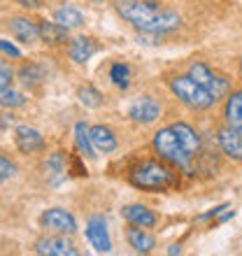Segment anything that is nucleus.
Instances as JSON below:
<instances>
[{"label":"nucleus","instance_id":"f257e3e1","mask_svg":"<svg viewBox=\"0 0 242 256\" xmlns=\"http://www.w3.org/2000/svg\"><path fill=\"white\" fill-rule=\"evenodd\" d=\"M112 5L121 19L140 33L166 35L177 30L182 24V16L175 10H168L154 0H112Z\"/></svg>","mask_w":242,"mask_h":256},{"label":"nucleus","instance_id":"f03ea898","mask_svg":"<svg viewBox=\"0 0 242 256\" xmlns=\"http://www.w3.org/2000/svg\"><path fill=\"white\" fill-rule=\"evenodd\" d=\"M128 182L147 194H163L180 186V177L175 166L166 163L163 158H144L128 170Z\"/></svg>","mask_w":242,"mask_h":256},{"label":"nucleus","instance_id":"7ed1b4c3","mask_svg":"<svg viewBox=\"0 0 242 256\" xmlns=\"http://www.w3.org/2000/svg\"><path fill=\"white\" fill-rule=\"evenodd\" d=\"M152 147L158 154V158H163L166 163L175 166L182 172H191V163H194V156L188 154L184 144L180 142V138L175 135L172 126L161 128L154 133V140H152Z\"/></svg>","mask_w":242,"mask_h":256},{"label":"nucleus","instance_id":"20e7f679","mask_svg":"<svg viewBox=\"0 0 242 256\" xmlns=\"http://www.w3.org/2000/svg\"><path fill=\"white\" fill-rule=\"evenodd\" d=\"M168 86L172 91L180 102H184L188 110H194V112H205L214 105V98L210 96V91L205 86H200L194 77H188V74H175V77H170L168 80Z\"/></svg>","mask_w":242,"mask_h":256},{"label":"nucleus","instance_id":"39448f33","mask_svg":"<svg viewBox=\"0 0 242 256\" xmlns=\"http://www.w3.org/2000/svg\"><path fill=\"white\" fill-rule=\"evenodd\" d=\"M188 77H194L200 86H205L210 91V96L216 100H224L226 96L230 94V82L224 77V74L214 72L210 66H205V63L200 61H194V63H188V70H186Z\"/></svg>","mask_w":242,"mask_h":256},{"label":"nucleus","instance_id":"423d86ee","mask_svg":"<svg viewBox=\"0 0 242 256\" xmlns=\"http://www.w3.org/2000/svg\"><path fill=\"white\" fill-rule=\"evenodd\" d=\"M40 226L44 230H52V233H66V236L77 233V219L63 208L44 210L40 214Z\"/></svg>","mask_w":242,"mask_h":256},{"label":"nucleus","instance_id":"0eeeda50","mask_svg":"<svg viewBox=\"0 0 242 256\" xmlns=\"http://www.w3.org/2000/svg\"><path fill=\"white\" fill-rule=\"evenodd\" d=\"M33 250H35V254H42V256H77L80 254V250L74 247V242L70 238H66V233L40 238L33 244Z\"/></svg>","mask_w":242,"mask_h":256},{"label":"nucleus","instance_id":"6e6552de","mask_svg":"<svg viewBox=\"0 0 242 256\" xmlns=\"http://www.w3.org/2000/svg\"><path fill=\"white\" fill-rule=\"evenodd\" d=\"M128 116H130V122L142 124V126L154 124L161 116V102L156 100V98H152V96H140V98H135L130 102Z\"/></svg>","mask_w":242,"mask_h":256},{"label":"nucleus","instance_id":"1a4fd4ad","mask_svg":"<svg viewBox=\"0 0 242 256\" xmlns=\"http://www.w3.org/2000/svg\"><path fill=\"white\" fill-rule=\"evenodd\" d=\"M86 240L91 242V247H94L96 252H102V254L112 252V240H110L108 222H105L102 216H98V214L88 216V222H86Z\"/></svg>","mask_w":242,"mask_h":256},{"label":"nucleus","instance_id":"9d476101","mask_svg":"<svg viewBox=\"0 0 242 256\" xmlns=\"http://www.w3.org/2000/svg\"><path fill=\"white\" fill-rule=\"evenodd\" d=\"M14 144L21 154H38L44 149V135L33 126H16L14 128Z\"/></svg>","mask_w":242,"mask_h":256},{"label":"nucleus","instance_id":"9b49d317","mask_svg":"<svg viewBox=\"0 0 242 256\" xmlns=\"http://www.w3.org/2000/svg\"><path fill=\"white\" fill-rule=\"evenodd\" d=\"M10 26V33L16 42L21 44H35L40 40V28H38V21H30L28 16H12L7 21Z\"/></svg>","mask_w":242,"mask_h":256},{"label":"nucleus","instance_id":"f8f14e48","mask_svg":"<svg viewBox=\"0 0 242 256\" xmlns=\"http://www.w3.org/2000/svg\"><path fill=\"white\" fill-rule=\"evenodd\" d=\"M124 236H126L128 247H133V252H138V254H149L156 247V238L149 233V228H142L135 224H128Z\"/></svg>","mask_w":242,"mask_h":256},{"label":"nucleus","instance_id":"ddd939ff","mask_svg":"<svg viewBox=\"0 0 242 256\" xmlns=\"http://www.w3.org/2000/svg\"><path fill=\"white\" fill-rule=\"evenodd\" d=\"M121 216L128 224H135V226H142V228H154L156 224H158V216H156L154 210H149L147 205H140V202L124 205L121 208Z\"/></svg>","mask_w":242,"mask_h":256},{"label":"nucleus","instance_id":"4468645a","mask_svg":"<svg viewBox=\"0 0 242 256\" xmlns=\"http://www.w3.org/2000/svg\"><path fill=\"white\" fill-rule=\"evenodd\" d=\"M216 142L230 161H242V135L230 126H224L216 130Z\"/></svg>","mask_w":242,"mask_h":256},{"label":"nucleus","instance_id":"2eb2a0df","mask_svg":"<svg viewBox=\"0 0 242 256\" xmlns=\"http://www.w3.org/2000/svg\"><path fill=\"white\" fill-rule=\"evenodd\" d=\"M224 122L233 130L242 135V88L230 91L226 96V105H224Z\"/></svg>","mask_w":242,"mask_h":256},{"label":"nucleus","instance_id":"dca6fc26","mask_svg":"<svg viewBox=\"0 0 242 256\" xmlns=\"http://www.w3.org/2000/svg\"><path fill=\"white\" fill-rule=\"evenodd\" d=\"M98 49H100V44H98L94 38H88V35H80V38H74V40L70 42V47H68V56H70L74 63L84 66V63H86L88 58L98 52Z\"/></svg>","mask_w":242,"mask_h":256},{"label":"nucleus","instance_id":"f3484780","mask_svg":"<svg viewBox=\"0 0 242 256\" xmlns=\"http://www.w3.org/2000/svg\"><path fill=\"white\" fill-rule=\"evenodd\" d=\"M88 133H91V142H94L96 152H100V154H112L116 147H119V140H116L114 130L110 126H91L88 128Z\"/></svg>","mask_w":242,"mask_h":256},{"label":"nucleus","instance_id":"a211bd4d","mask_svg":"<svg viewBox=\"0 0 242 256\" xmlns=\"http://www.w3.org/2000/svg\"><path fill=\"white\" fill-rule=\"evenodd\" d=\"M38 28H40V40L47 47H60V44L68 42V28L60 26L58 21L42 19V21H38Z\"/></svg>","mask_w":242,"mask_h":256},{"label":"nucleus","instance_id":"6ab92c4d","mask_svg":"<svg viewBox=\"0 0 242 256\" xmlns=\"http://www.w3.org/2000/svg\"><path fill=\"white\" fill-rule=\"evenodd\" d=\"M172 130H175V135L180 138V142L184 144V149H186L188 154L194 156V158L200 156L202 140L194 126H188V124H184V122H177V124H172Z\"/></svg>","mask_w":242,"mask_h":256},{"label":"nucleus","instance_id":"aec40b11","mask_svg":"<svg viewBox=\"0 0 242 256\" xmlns=\"http://www.w3.org/2000/svg\"><path fill=\"white\" fill-rule=\"evenodd\" d=\"M16 80L21 82V86L28 88V91H38V88L44 84V72L38 63H21L19 70H16Z\"/></svg>","mask_w":242,"mask_h":256},{"label":"nucleus","instance_id":"412c9836","mask_svg":"<svg viewBox=\"0 0 242 256\" xmlns=\"http://www.w3.org/2000/svg\"><path fill=\"white\" fill-rule=\"evenodd\" d=\"M44 170H47V180H49V184L58 186V184L63 182V180H66V172H68L66 154H63V152H54V154H49Z\"/></svg>","mask_w":242,"mask_h":256},{"label":"nucleus","instance_id":"4be33fe9","mask_svg":"<svg viewBox=\"0 0 242 256\" xmlns=\"http://www.w3.org/2000/svg\"><path fill=\"white\" fill-rule=\"evenodd\" d=\"M54 21H58L60 26H66L68 30L84 26V14L74 5H60L54 10Z\"/></svg>","mask_w":242,"mask_h":256},{"label":"nucleus","instance_id":"5701e85b","mask_svg":"<svg viewBox=\"0 0 242 256\" xmlns=\"http://www.w3.org/2000/svg\"><path fill=\"white\" fill-rule=\"evenodd\" d=\"M74 142H77V149H80L82 156L86 158H94L96 156V147L91 142V133H88V126L84 122L74 124Z\"/></svg>","mask_w":242,"mask_h":256},{"label":"nucleus","instance_id":"b1692460","mask_svg":"<svg viewBox=\"0 0 242 256\" xmlns=\"http://www.w3.org/2000/svg\"><path fill=\"white\" fill-rule=\"evenodd\" d=\"M110 80H112L114 86L128 88L130 86V80H133V70H130L128 63L116 61V63H112V68H110Z\"/></svg>","mask_w":242,"mask_h":256},{"label":"nucleus","instance_id":"393cba45","mask_svg":"<svg viewBox=\"0 0 242 256\" xmlns=\"http://www.w3.org/2000/svg\"><path fill=\"white\" fill-rule=\"evenodd\" d=\"M26 96L16 91L12 86H5L0 88V108H7V110H16V108H24L26 105Z\"/></svg>","mask_w":242,"mask_h":256},{"label":"nucleus","instance_id":"a878e982","mask_svg":"<svg viewBox=\"0 0 242 256\" xmlns=\"http://www.w3.org/2000/svg\"><path fill=\"white\" fill-rule=\"evenodd\" d=\"M77 98H80V102L88 110H98L102 105V94L96 86H91V84L82 86L80 91H77Z\"/></svg>","mask_w":242,"mask_h":256},{"label":"nucleus","instance_id":"bb28decb","mask_svg":"<svg viewBox=\"0 0 242 256\" xmlns=\"http://www.w3.org/2000/svg\"><path fill=\"white\" fill-rule=\"evenodd\" d=\"M16 175V163L5 154V152H0V184L7 182V180H12Z\"/></svg>","mask_w":242,"mask_h":256},{"label":"nucleus","instance_id":"cd10ccee","mask_svg":"<svg viewBox=\"0 0 242 256\" xmlns=\"http://www.w3.org/2000/svg\"><path fill=\"white\" fill-rule=\"evenodd\" d=\"M14 77H16V72H14V68L10 66L7 61H0V88L12 86Z\"/></svg>","mask_w":242,"mask_h":256},{"label":"nucleus","instance_id":"c85d7f7f","mask_svg":"<svg viewBox=\"0 0 242 256\" xmlns=\"http://www.w3.org/2000/svg\"><path fill=\"white\" fill-rule=\"evenodd\" d=\"M0 52H5L7 56H12V58H19L21 52L16 47H14L12 42H7V40H0Z\"/></svg>","mask_w":242,"mask_h":256},{"label":"nucleus","instance_id":"c756f323","mask_svg":"<svg viewBox=\"0 0 242 256\" xmlns=\"http://www.w3.org/2000/svg\"><path fill=\"white\" fill-rule=\"evenodd\" d=\"M16 5L26 7V10H40L42 7V0H14Z\"/></svg>","mask_w":242,"mask_h":256},{"label":"nucleus","instance_id":"7c9ffc66","mask_svg":"<svg viewBox=\"0 0 242 256\" xmlns=\"http://www.w3.org/2000/svg\"><path fill=\"white\" fill-rule=\"evenodd\" d=\"M10 122H12V116H7V114H0V128L10 126Z\"/></svg>","mask_w":242,"mask_h":256},{"label":"nucleus","instance_id":"2f4dec72","mask_svg":"<svg viewBox=\"0 0 242 256\" xmlns=\"http://www.w3.org/2000/svg\"><path fill=\"white\" fill-rule=\"evenodd\" d=\"M233 214H236V212H233V210H230V212H226V214H224V216H219V224L228 222V219H230V216H233Z\"/></svg>","mask_w":242,"mask_h":256},{"label":"nucleus","instance_id":"473e14b6","mask_svg":"<svg viewBox=\"0 0 242 256\" xmlns=\"http://www.w3.org/2000/svg\"><path fill=\"white\" fill-rule=\"evenodd\" d=\"M180 244H170V250H168V254H180Z\"/></svg>","mask_w":242,"mask_h":256},{"label":"nucleus","instance_id":"72a5a7b5","mask_svg":"<svg viewBox=\"0 0 242 256\" xmlns=\"http://www.w3.org/2000/svg\"><path fill=\"white\" fill-rule=\"evenodd\" d=\"M240 74H242V58H240Z\"/></svg>","mask_w":242,"mask_h":256}]
</instances>
